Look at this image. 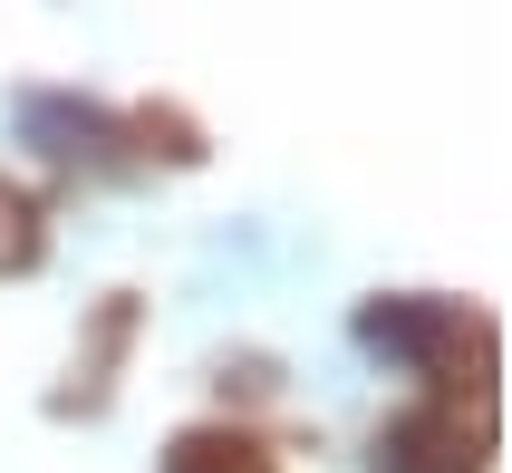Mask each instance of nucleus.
<instances>
[{
	"label": "nucleus",
	"mask_w": 512,
	"mask_h": 473,
	"mask_svg": "<svg viewBox=\"0 0 512 473\" xmlns=\"http://www.w3.org/2000/svg\"><path fill=\"white\" fill-rule=\"evenodd\" d=\"M358 338H368L377 358H397L406 377H474V396H484V367H493V329L474 319V309L455 300H368L358 309Z\"/></svg>",
	"instance_id": "f257e3e1"
},
{
	"label": "nucleus",
	"mask_w": 512,
	"mask_h": 473,
	"mask_svg": "<svg viewBox=\"0 0 512 473\" xmlns=\"http://www.w3.org/2000/svg\"><path fill=\"white\" fill-rule=\"evenodd\" d=\"M165 473H281V464H271V445L242 435V425H184L165 445Z\"/></svg>",
	"instance_id": "20e7f679"
},
{
	"label": "nucleus",
	"mask_w": 512,
	"mask_h": 473,
	"mask_svg": "<svg viewBox=\"0 0 512 473\" xmlns=\"http://www.w3.org/2000/svg\"><path fill=\"white\" fill-rule=\"evenodd\" d=\"M39 251H49V223H39V203L0 174V280H20V271H39Z\"/></svg>",
	"instance_id": "39448f33"
},
{
	"label": "nucleus",
	"mask_w": 512,
	"mask_h": 473,
	"mask_svg": "<svg viewBox=\"0 0 512 473\" xmlns=\"http://www.w3.org/2000/svg\"><path fill=\"white\" fill-rule=\"evenodd\" d=\"M20 136L49 155V165H87V174H116V116L78 107V97H20Z\"/></svg>",
	"instance_id": "7ed1b4c3"
},
{
	"label": "nucleus",
	"mask_w": 512,
	"mask_h": 473,
	"mask_svg": "<svg viewBox=\"0 0 512 473\" xmlns=\"http://www.w3.org/2000/svg\"><path fill=\"white\" fill-rule=\"evenodd\" d=\"M377 473H484V425H464V406L426 396V406L387 416V435H377Z\"/></svg>",
	"instance_id": "f03ea898"
}]
</instances>
